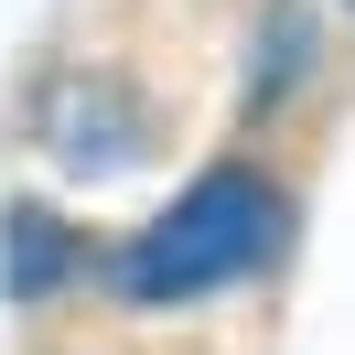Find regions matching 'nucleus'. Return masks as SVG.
<instances>
[{"label":"nucleus","mask_w":355,"mask_h":355,"mask_svg":"<svg viewBox=\"0 0 355 355\" xmlns=\"http://www.w3.org/2000/svg\"><path fill=\"white\" fill-rule=\"evenodd\" d=\"M280 226H291V205L269 194L259 173H205L173 216H151V226L130 237L119 291H130V302H194V291L259 269L269 248H280Z\"/></svg>","instance_id":"1"},{"label":"nucleus","mask_w":355,"mask_h":355,"mask_svg":"<svg viewBox=\"0 0 355 355\" xmlns=\"http://www.w3.org/2000/svg\"><path fill=\"white\" fill-rule=\"evenodd\" d=\"M0 237H11V302H44V291L65 280V259H76V237L44 216V205H11V226H0Z\"/></svg>","instance_id":"2"}]
</instances>
